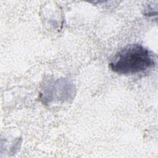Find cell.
I'll return each instance as SVG.
<instances>
[{"label":"cell","instance_id":"6da1fadb","mask_svg":"<svg viewBox=\"0 0 158 158\" xmlns=\"http://www.w3.org/2000/svg\"><path fill=\"white\" fill-rule=\"evenodd\" d=\"M154 64L151 51L140 44H133L118 51L110 60L109 67L119 74H133L144 72Z\"/></svg>","mask_w":158,"mask_h":158}]
</instances>
